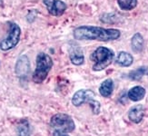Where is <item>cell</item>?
Returning a JSON list of instances; mask_svg holds the SVG:
<instances>
[{
    "label": "cell",
    "mask_w": 148,
    "mask_h": 136,
    "mask_svg": "<svg viewBox=\"0 0 148 136\" xmlns=\"http://www.w3.org/2000/svg\"><path fill=\"white\" fill-rule=\"evenodd\" d=\"M74 38L76 40L101 41L108 42L117 40L121 36V32L114 28H104L94 25H81L73 32Z\"/></svg>",
    "instance_id": "6da1fadb"
},
{
    "label": "cell",
    "mask_w": 148,
    "mask_h": 136,
    "mask_svg": "<svg viewBox=\"0 0 148 136\" xmlns=\"http://www.w3.org/2000/svg\"><path fill=\"white\" fill-rule=\"evenodd\" d=\"M114 57V52L105 46H99L96 48L90 55V60L94 64L92 69L95 72H99L106 69L112 64Z\"/></svg>",
    "instance_id": "7a4b0ae2"
},
{
    "label": "cell",
    "mask_w": 148,
    "mask_h": 136,
    "mask_svg": "<svg viewBox=\"0 0 148 136\" xmlns=\"http://www.w3.org/2000/svg\"><path fill=\"white\" fill-rule=\"evenodd\" d=\"M36 66L32 75V79L36 83H42L53 67V60L50 55L46 53H39L36 56Z\"/></svg>",
    "instance_id": "3957f363"
},
{
    "label": "cell",
    "mask_w": 148,
    "mask_h": 136,
    "mask_svg": "<svg viewBox=\"0 0 148 136\" xmlns=\"http://www.w3.org/2000/svg\"><path fill=\"white\" fill-rule=\"evenodd\" d=\"M21 36V28L19 25L14 22L9 23V29L8 36L0 42V50L1 51H9L16 47L19 43Z\"/></svg>",
    "instance_id": "277c9868"
},
{
    "label": "cell",
    "mask_w": 148,
    "mask_h": 136,
    "mask_svg": "<svg viewBox=\"0 0 148 136\" xmlns=\"http://www.w3.org/2000/svg\"><path fill=\"white\" fill-rule=\"evenodd\" d=\"M50 126L64 133H72L75 129L73 118L66 113H56L50 119Z\"/></svg>",
    "instance_id": "5b68a950"
},
{
    "label": "cell",
    "mask_w": 148,
    "mask_h": 136,
    "mask_svg": "<svg viewBox=\"0 0 148 136\" xmlns=\"http://www.w3.org/2000/svg\"><path fill=\"white\" fill-rule=\"evenodd\" d=\"M48 13L53 16H61L66 12L67 5L61 0H43Z\"/></svg>",
    "instance_id": "8992f818"
},
{
    "label": "cell",
    "mask_w": 148,
    "mask_h": 136,
    "mask_svg": "<svg viewBox=\"0 0 148 136\" xmlns=\"http://www.w3.org/2000/svg\"><path fill=\"white\" fill-rule=\"evenodd\" d=\"M95 93L89 89H81L75 92L72 97V103L75 107L83 105L85 103H89L95 99Z\"/></svg>",
    "instance_id": "52a82bcc"
},
{
    "label": "cell",
    "mask_w": 148,
    "mask_h": 136,
    "mask_svg": "<svg viewBox=\"0 0 148 136\" xmlns=\"http://www.w3.org/2000/svg\"><path fill=\"white\" fill-rule=\"evenodd\" d=\"M30 72V61L27 55H22L18 57L15 66V73L19 78H27Z\"/></svg>",
    "instance_id": "ba28073f"
},
{
    "label": "cell",
    "mask_w": 148,
    "mask_h": 136,
    "mask_svg": "<svg viewBox=\"0 0 148 136\" xmlns=\"http://www.w3.org/2000/svg\"><path fill=\"white\" fill-rule=\"evenodd\" d=\"M145 116V107L142 105H137L130 108L128 112V119L134 124H139Z\"/></svg>",
    "instance_id": "9c48e42d"
},
{
    "label": "cell",
    "mask_w": 148,
    "mask_h": 136,
    "mask_svg": "<svg viewBox=\"0 0 148 136\" xmlns=\"http://www.w3.org/2000/svg\"><path fill=\"white\" fill-rule=\"evenodd\" d=\"M146 91L143 86H134L131 88L127 93V97L128 99L133 101V102H139L141 100L144 99V97L145 95Z\"/></svg>",
    "instance_id": "30bf717a"
},
{
    "label": "cell",
    "mask_w": 148,
    "mask_h": 136,
    "mask_svg": "<svg viewBox=\"0 0 148 136\" xmlns=\"http://www.w3.org/2000/svg\"><path fill=\"white\" fill-rule=\"evenodd\" d=\"M70 61L75 66H82L85 63V55L81 48L79 47H74L70 51L69 54Z\"/></svg>",
    "instance_id": "8fae6325"
},
{
    "label": "cell",
    "mask_w": 148,
    "mask_h": 136,
    "mask_svg": "<svg viewBox=\"0 0 148 136\" xmlns=\"http://www.w3.org/2000/svg\"><path fill=\"white\" fill-rule=\"evenodd\" d=\"M133 62H134V58L132 55L124 51L119 52L116 56V59H115V63H116L118 66H123V67L131 66Z\"/></svg>",
    "instance_id": "7c38bea8"
},
{
    "label": "cell",
    "mask_w": 148,
    "mask_h": 136,
    "mask_svg": "<svg viewBox=\"0 0 148 136\" xmlns=\"http://www.w3.org/2000/svg\"><path fill=\"white\" fill-rule=\"evenodd\" d=\"M113 91H114V81L110 78L105 80L99 86V94L103 97H105V98L110 97L113 94Z\"/></svg>",
    "instance_id": "4fadbf2b"
},
{
    "label": "cell",
    "mask_w": 148,
    "mask_h": 136,
    "mask_svg": "<svg viewBox=\"0 0 148 136\" xmlns=\"http://www.w3.org/2000/svg\"><path fill=\"white\" fill-rule=\"evenodd\" d=\"M145 40L140 33H136L131 39V47L134 53H141L144 49Z\"/></svg>",
    "instance_id": "5bb4252c"
},
{
    "label": "cell",
    "mask_w": 148,
    "mask_h": 136,
    "mask_svg": "<svg viewBox=\"0 0 148 136\" xmlns=\"http://www.w3.org/2000/svg\"><path fill=\"white\" fill-rule=\"evenodd\" d=\"M145 75H148V66H140L128 74V78L132 81H139Z\"/></svg>",
    "instance_id": "9a60e30c"
},
{
    "label": "cell",
    "mask_w": 148,
    "mask_h": 136,
    "mask_svg": "<svg viewBox=\"0 0 148 136\" xmlns=\"http://www.w3.org/2000/svg\"><path fill=\"white\" fill-rule=\"evenodd\" d=\"M17 136H29L30 135V124L27 119L19 121L16 126Z\"/></svg>",
    "instance_id": "2e32d148"
},
{
    "label": "cell",
    "mask_w": 148,
    "mask_h": 136,
    "mask_svg": "<svg viewBox=\"0 0 148 136\" xmlns=\"http://www.w3.org/2000/svg\"><path fill=\"white\" fill-rule=\"evenodd\" d=\"M117 4L122 10L130 11L136 8L137 0H117Z\"/></svg>",
    "instance_id": "e0dca14e"
},
{
    "label": "cell",
    "mask_w": 148,
    "mask_h": 136,
    "mask_svg": "<svg viewBox=\"0 0 148 136\" xmlns=\"http://www.w3.org/2000/svg\"><path fill=\"white\" fill-rule=\"evenodd\" d=\"M89 105L91 106L92 110H93V113L95 114H98L100 113V108H101V105H100V103L98 101H96V100H92V101H90L89 103Z\"/></svg>",
    "instance_id": "ac0fdd59"
},
{
    "label": "cell",
    "mask_w": 148,
    "mask_h": 136,
    "mask_svg": "<svg viewBox=\"0 0 148 136\" xmlns=\"http://www.w3.org/2000/svg\"><path fill=\"white\" fill-rule=\"evenodd\" d=\"M53 136H70L68 135L66 133H64L62 131H59V130H55L53 132Z\"/></svg>",
    "instance_id": "d6986e66"
}]
</instances>
